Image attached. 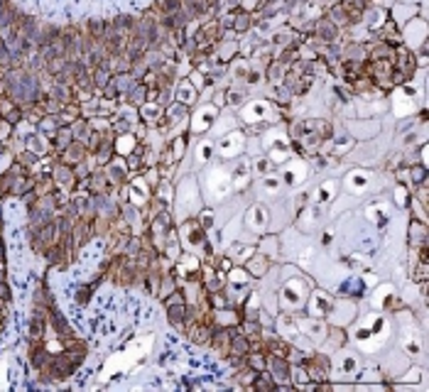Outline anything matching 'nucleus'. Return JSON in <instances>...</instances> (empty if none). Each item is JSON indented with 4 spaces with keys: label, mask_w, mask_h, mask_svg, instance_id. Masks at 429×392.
Masks as SVG:
<instances>
[{
    "label": "nucleus",
    "mask_w": 429,
    "mask_h": 392,
    "mask_svg": "<svg viewBox=\"0 0 429 392\" xmlns=\"http://www.w3.org/2000/svg\"><path fill=\"white\" fill-rule=\"evenodd\" d=\"M91 79H93V86H98V89H106V86H108V79H113V76L108 74V69H106V66H98V69H93Z\"/></svg>",
    "instance_id": "nucleus-17"
},
{
    "label": "nucleus",
    "mask_w": 429,
    "mask_h": 392,
    "mask_svg": "<svg viewBox=\"0 0 429 392\" xmlns=\"http://www.w3.org/2000/svg\"><path fill=\"white\" fill-rule=\"evenodd\" d=\"M115 91H128L130 86H133V74H118V76H113V84H111Z\"/></svg>",
    "instance_id": "nucleus-19"
},
{
    "label": "nucleus",
    "mask_w": 429,
    "mask_h": 392,
    "mask_svg": "<svg viewBox=\"0 0 429 392\" xmlns=\"http://www.w3.org/2000/svg\"><path fill=\"white\" fill-rule=\"evenodd\" d=\"M412 181L415 184H425V177H427V172H425V167H417V164H412Z\"/></svg>",
    "instance_id": "nucleus-23"
},
{
    "label": "nucleus",
    "mask_w": 429,
    "mask_h": 392,
    "mask_svg": "<svg viewBox=\"0 0 429 392\" xmlns=\"http://www.w3.org/2000/svg\"><path fill=\"white\" fill-rule=\"evenodd\" d=\"M88 34H91L96 42H101L103 34H106V20H91V22H88Z\"/></svg>",
    "instance_id": "nucleus-18"
},
{
    "label": "nucleus",
    "mask_w": 429,
    "mask_h": 392,
    "mask_svg": "<svg viewBox=\"0 0 429 392\" xmlns=\"http://www.w3.org/2000/svg\"><path fill=\"white\" fill-rule=\"evenodd\" d=\"M184 314H187V302L170 304V306H167V319H170L172 326L179 329V331H184Z\"/></svg>",
    "instance_id": "nucleus-6"
},
{
    "label": "nucleus",
    "mask_w": 429,
    "mask_h": 392,
    "mask_svg": "<svg viewBox=\"0 0 429 392\" xmlns=\"http://www.w3.org/2000/svg\"><path fill=\"white\" fill-rule=\"evenodd\" d=\"M88 297H91V287H81L79 292H76V302H88Z\"/></svg>",
    "instance_id": "nucleus-29"
},
{
    "label": "nucleus",
    "mask_w": 429,
    "mask_h": 392,
    "mask_svg": "<svg viewBox=\"0 0 429 392\" xmlns=\"http://www.w3.org/2000/svg\"><path fill=\"white\" fill-rule=\"evenodd\" d=\"M267 267H270V260L265 255H255V258H250L245 262V270L250 272V274H255V277H262L267 272Z\"/></svg>",
    "instance_id": "nucleus-9"
},
{
    "label": "nucleus",
    "mask_w": 429,
    "mask_h": 392,
    "mask_svg": "<svg viewBox=\"0 0 429 392\" xmlns=\"http://www.w3.org/2000/svg\"><path fill=\"white\" fill-rule=\"evenodd\" d=\"M106 179H108V184H113V186H123L125 184V174L120 169H115V167H108L106 169Z\"/></svg>",
    "instance_id": "nucleus-20"
},
{
    "label": "nucleus",
    "mask_w": 429,
    "mask_h": 392,
    "mask_svg": "<svg viewBox=\"0 0 429 392\" xmlns=\"http://www.w3.org/2000/svg\"><path fill=\"white\" fill-rule=\"evenodd\" d=\"M351 2H353L358 10H368V7L373 5V0H351Z\"/></svg>",
    "instance_id": "nucleus-31"
},
{
    "label": "nucleus",
    "mask_w": 429,
    "mask_h": 392,
    "mask_svg": "<svg viewBox=\"0 0 429 392\" xmlns=\"http://www.w3.org/2000/svg\"><path fill=\"white\" fill-rule=\"evenodd\" d=\"M54 145H57L59 150H66L71 142H74V135H71V128L69 125H61V128H57V132H54Z\"/></svg>",
    "instance_id": "nucleus-13"
},
{
    "label": "nucleus",
    "mask_w": 429,
    "mask_h": 392,
    "mask_svg": "<svg viewBox=\"0 0 429 392\" xmlns=\"http://www.w3.org/2000/svg\"><path fill=\"white\" fill-rule=\"evenodd\" d=\"M182 302H184V294L177 292V289L172 292L170 297H165V306H170V304H182Z\"/></svg>",
    "instance_id": "nucleus-26"
},
{
    "label": "nucleus",
    "mask_w": 429,
    "mask_h": 392,
    "mask_svg": "<svg viewBox=\"0 0 429 392\" xmlns=\"http://www.w3.org/2000/svg\"><path fill=\"white\" fill-rule=\"evenodd\" d=\"M74 181H76L74 169H71L69 164H64V162H61L57 169H54V184L64 186V189H71V186H74Z\"/></svg>",
    "instance_id": "nucleus-7"
},
{
    "label": "nucleus",
    "mask_w": 429,
    "mask_h": 392,
    "mask_svg": "<svg viewBox=\"0 0 429 392\" xmlns=\"http://www.w3.org/2000/svg\"><path fill=\"white\" fill-rule=\"evenodd\" d=\"M174 279H177V274H170V272H167V274H162V279H160V289H157V297H160V299L170 297L172 292L177 289V282H174Z\"/></svg>",
    "instance_id": "nucleus-14"
},
{
    "label": "nucleus",
    "mask_w": 429,
    "mask_h": 392,
    "mask_svg": "<svg viewBox=\"0 0 429 392\" xmlns=\"http://www.w3.org/2000/svg\"><path fill=\"white\" fill-rule=\"evenodd\" d=\"M187 333H189V338H192L197 346H206V343L211 341V333H214V329H211L209 324L199 321V324L189 326V329H187Z\"/></svg>",
    "instance_id": "nucleus-4"
},
{
    "label": "nucleus",
    "mask_w": 429,
    "mask_h": 392,
    "mask_svg": "<svg viewBox=\"0 0 429 392\" xmlns=\"http://www.w3.org/2000/svg\"><path fill=\"white\" fill-rule=\"evenodd\" d=\"M52 189H54V179H42L34 184V196L39 199V196H47V194H52Z\"/></svg>",
    "instance_id": "nucleus-21"
},
{
    "label": "nucleus",
    "mask_w": 429,
    "mask_h": 392,
    "mask_svg": "<svg viewBox=\"0 0 429 392\" xmlns=\"http://www.w3.org/2000/svg\"><path fill=\"white\" fill-rule=\"evenodd\" d=\"M343 341H346V336H343L341 329H334V331H331V336H329V343H336V346H343Z\"/></svg>",
    "instance_id": "nucleus-25"
},
{
    "label": "nucleus",
    "mask_w": 429,
    "mask_h": 392,
    "mask_svg": "<svg viewBox=\"0 0 429 392\" xmlns=\"http://www.w3.org/2000/svg\"><path fill=\"white\" fill-rule=\"evenodd\" d=\"M250 353V338H245L243 333H233L230 338V353L228 356H248Z\"/></svg>",
    "instance_id": "nucleus-8"
},
{
    "label": "nucleus",
    "mask_w": 429,
    "mask_h": 392,
    "mask_svg": "<svg viewBox=\"0 0 429 392\" xmlns=\"http://www.w3.org/2000/svg\"><path fill=\"white\" fill-rule=\"evenodd\" d=\"M282 69H285V64H280V61L270 64V66H267V79H270V81H275V79L282 74Z\"/></svg>",
    "instance_id": "nucleus-22"
},
{
    "label": "nucleus",
    "mask_w": 429,
    "mask_h": 392,
    "mask_svg": "<svg viewBox=\"0 0 429 392\" xmlns=\"http://www.w3.org/2000/svg\"><path fill=\"white\" fill-rule=\"evenodd\" d=\"M265 370L270 373V378L275 383H289V363L282 356H267Z\"/></svg>",
    "instance_id": "nucleus-1"
},
{
    "label": "nucleus",
    "mask_w": 429,
    "mask_h": 392,
    "mask_svg": "<svg viewBox=\"0 0 429 392\" xmlns=\"http://www.w3.org/2000/svg\"><path fill=\"white\" fill-rule=\"evenodd\" d=\"M192 84H194L197 89H201V86H204V76H201L199 71H194V74H192Z\"/></svg>",
    "instance_id": "nucleus-32"
},
{
    "label": "nucleus",
    "mask_w": 429,
    "mask_h": 392,
    "mask_svg": "<svg viewBox=\"0 0 429 392\" xmlns=\"http://www.w3.org/2000/svg\"><path fill=\"white\" fill-rule=\"evenodd\" d=\"M184 145H187V142H184V137H182L179 142H174V145H172V154H174V159H182V154H184Z\"/></svg>",
    "instance_id": "nucleus-27"
},
{
    "label": "nucleus",
    "mask_w": 429,
    "mask_h": 392,
    "mask_svg": "<svg viewBox=\"0 0 429 392\" xmlns=\"http://www.w3.org/2000/svg\"><path fill=\"white\" fill-rule=\"evenodd\" d=\"M415 279H420V282H425V279H427V262H425V260H420V267H417Z\"/></svg>",
    "instance_id": "nucleus-28"
},
{
    "label": "nucleus",
    "mask_w": 429,
    "mask_h": 392,
    "mask_svg": "<svg viewBox=\"0 0 429 392\" xmlns=\"http://www.w3.org/2000/svg\"><path fill=\"white\" fill-rule=\"evenodd\" d=\"M427 243V228H425V221L420 223H412L410 226V245H425Z\"/></svg>",
    "instance_id": "nucleus-11"
},
{
    "label": "nucleus",
    "mask_w": 429,
    "mask_h": 392,
    "mask_svg": "<svg viewBox=\"0 0 429 392\" xmlns=\"http://www.w3.org/2000/svg\"><path fill=\"white\" fill-rule=\"evenodd\" d=\"M314 30H316V39H321V42H334L336 34H339V27H336L329 17L319 20V25H316Z\"/></svg>",
    "instance_id": "nucleus-5"
},
{
    "label": "nucleus",
    "mask_w": 429,
    "mask_h": 392,
    "mask_svg": "<svg viewBox=\"0 0 429 392\" xmlns=\"http://www.w3.org/2000/svg\"><path fill=\"white\" fill-rule=\"evenodd\" d=\"M145 96H147V86L145 84H133L130 89H128V103H133V106H140V103H145Z\"/></svg>",
    "instance_id": "nucleus-16"
},
{
    "label": "nucleus",
    "mask_w": 429,
    "mask_h": 392,
    "mask_svg": "<svg viewBox=\"0 0 429 392\" xmlns=\"http://www.w3.org/2000/svg\"><path fill=\"white\" fill-rule=\"evenodd\" d=\"M66 356H69L74 363H81L86 358V343H84V341H76V338H71V341L66 343Z\"/></svg>",
    "instance_id": "nucleus-10"
},
{
    "label": "nucleus",
    "mask_w": 429,
    "mask_h": 392,
    "mask_svg": "<svg viewBox=\"0 0 429 392\" xmlns=\"http://www.w3.org/2000/svg\"><path fill=\"white\" fill-rule=\"evenodd\" d=\"M108 189V179H106V172H93L88 177V191L91 194H103Z\"/></svg>",
    "instance_id": "nucleus-12"
},
{
    "label": "nucleus",
    "mask_w": 429,
    "mask_h": 392,
    "mask_svg": "<svg viewBox=\"0 0 429 392\" xmlns=\"http://www.w3.org/2000/svg\"><path fill=\"white\" fill-rule=\"evenodd\" d=\"M211 216H214L211 211H204V213H201V223H199L201 228H209V226L214 223V218H211Z\"/></svg>",
    "instance_id": "nucleus-30"
},
{
    "label": "nucleus",
    "mask_w": 429,
    "mask_h": 392,
    "mask_svg": "<svg viewBox=\"0 0 429 392\" xmlns=\"http://www.w3.org/2000/svg\"><path fill=\"white\" fill-rule=\"evenodd\" d=\"M165 255H167L170 260H177V258H179V243H174V241L167 243V248H165Z\"/></svg>",
    "instance_id": "nucleus-24"
},
{
    "label": "nucleus",
    "mask_w": 429,
    "mask_h": 392,
    "mask_svg": "<svg viewBox=\"0 0 429 392\" xmlns=\"http://www.w3.org/2000/svg\"><path fill=\"white\" fill-rule=\"evenodd\" d=\"M250 22H253V15L250 12H245V10H235V12H230V15H226L223 17V27H233L235 32H245L248 27H250Z\"/></svg>",
    "instance_id": "nucleus-2"
},
{
    "label": "nucleus",
    "mask_w": 429,
    "mask_h": 392,
    "mask_svg": "<svg viewBox=\"0 0 429 392\" xmlns=\"http://www.w3.org/2000/svg\"><path fill=\"white\" fill-rule=\"evenodd\" d=\"M86 152H88V147H86L84 142L79 145V142L74 140V142H71V145H69V147L64 150V157H61V162H64V164H69V167H71V164H81V162L86 159Z\"/></svg>",
    "instance_id": "nucleus-3"
},
{
    "label": "nucleus",
    "mask_w": 429,
    "mask_h": 392,
    "mask_svg": "<svg viewBox=\"0 0 429 392\" xmlns=\"http://www.w3.org/2000/svg\"><path fill=\"white\" fill-rule=\"evenodd\" d=\"M0 324H2V314H0Z\"/></svg>",
    "instance_id": "nucleus-33"
},
{
    "label": "nucleus",
    "mask_w": 429,
    "mask_h": 392,
    "mask_svg": "<svg viewBox=\"0 0 429 392\" xmlns=\"http://www.w3.org/2000/svg\"><path fill=\"white\" fill-rule=\"evenodd\" d=\"M204 292H206V287H201V284H199V279H197V282L192 279V282L187 284V294H184V302L197 304V302L201 299V294H204Z\"/></svg>",
    "instance_id": "nucleus-15"
}]
</instances>
